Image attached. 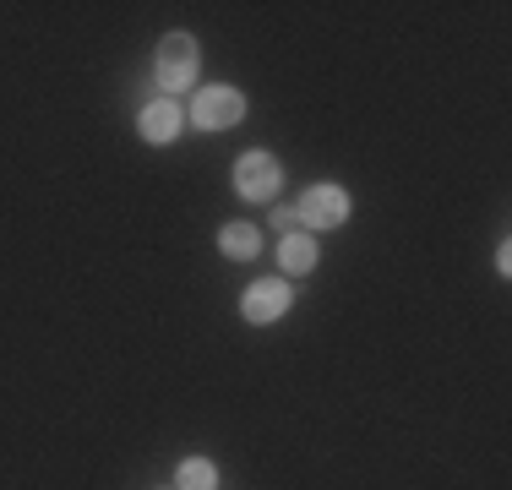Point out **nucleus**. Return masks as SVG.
Here are the masks:
<instances>
[{
  "instance_id": "obj_1",
  "label": "nucleus",
  "mask_w": 512,
  "mask_h": 490,
  "mask_svg": "<svg viewBox=\"0 0 512 490\" xmlns=\"http://www.w3.org/2000/svg\"><path fill=\"white\" fill-rule=\"evenodd\" d=\"M197 39L191 33H164V44H158V88L164 93H186L191 82H197Z\"/></svg>"
},
{
  "instance_id": "obj_2",
  "label": "nucleus",
  "mask_w": 512,
  "mask_h": 490,
  "mask_svg": "<svg viewBox=\"0 0 512 490\" xmlns=\"http://www.w3.org/2000/svg\"><path fill=\"white\" fill-rule=\"evenodd\" d=\"M240 115H246V98H240V88H224V82L202 88V93H197V104H191V120H197L202 131L240 126Z\"/></svg>"
},
{
  "instance_id": "obj_3",
  "label": "nucleus",
  "mask_w": 512,
  "mask_h": 490,
  "mask_svg": "<svg viewBox=\"0 0 512 490\" xmlns=\"http://www.w3.org/2000/svg\"><path fill=\"white\" fill-rule=\"evenodd\" d=\"M278 180H284V169H278L273 153H246L235 164V191L246 196V202H273Z\"/></svg>"
},
{
  "instance_id": "obj_4",
  "label": "nucleus",
  "mask_w": 512,
  "mask_h": 490,
  "mask_svg": "<svg viewBox=\"0 0 512 490\" xmlns=\"http://www.w3.org/2000/svg\"><path fill=\"white\" fill-rule=\"evenodd\" d=\"M295 213H300V224H306V229H338L349 218V191L322 180V186H311L306 196H300Z\"/></svg>"
},
{
  "instance_id": "obj_5",
  "label": "nucleus",
  "mask_w": 512,
  "mask_h": 490,
  "mask_svg": "<svg viewBox=\"0 0 512 490\" xmlns=\"http://www.w3.org/2000/svg\"><path fill=\"white\" fill-rule=\"evenodd\" d=\"M240 311H246V322H256V327L278 322V316L289 311V284L284 278H262V284H251L246 300H240Z\"/></svg>"
},
{
  "instance_id": "obj_6",
  "label": "nucleus",
  "mask_w": 512,
  "mask_h": 490,
  "mask_svg": "<svg viewBox=\"0 0 512 490\" xmlns=\"http://www.w3.org/2000/svg\"><path fill=\"white\" fill-rule=\"evenodd\" d=\"M137 131H142V142L169 147L180 137V104H175V98H153V104L137 115Z\"/></svg>"
},
{
  "instance_id": "obj_7",
  "label": "nucleus",
  "mask_w": 512,
  "mask_h": 490,
  "mask_svg": "<svg viewBox=\"0 0 512 490\" xmlns=\"http://www.w3.org/2000/svg\"><path fill=\"white\" fill-rule=\"evenodd\" d=\"M218 251L235 256V262H251V256L262 251V229H251V224H224V229H218Z\"/></svg>"
},
{
  "instance_id": "obj_8",
  "label": "nucleus",
  "mask_w": 512,
  "mask_h": 490,
  "mask_svg": "<svg viewBox=\"0 0 512 490\" xmlns=\"http://www.w3.org/2000/svg\"><path fill=\"white\" fill-rule=\"evenodd\" d=\"M278 262H284V273H295V278H306L311 267H316V240L311 235H284V245H278Z\"/></svg>"
},
{
  "instance_id": "obj_9",
  "label": "nucleus",
  "mask_w": 512,
  "mask_h": 490,
  "mask_svg": "<svg viewBox=\"0 0 512 490\" xmlns=\"http://www.w3.org/2000/svg\"><path fill=\"white\" fill-rule=\"evenodd\" d=\"M213 485H218V469L207 458H186V463H180L175 490H213Z\"/></svg>"
},
{
  "instance_id": "obj_10",
  "label": "nucleus",
  "mask_w": 512,
  "mask_h": 490,
  "mask_svg": "<svg viewBox=\"0 0 512 490\" xmlns=\"http://www.w3.org/2000/svg\"><path fill=\"white\" fill-rule=\"evenodd\" d=\"M295 224H300V213H295V207H273V229H284V235H295Z\"/></svg>"
}]
</instances>
